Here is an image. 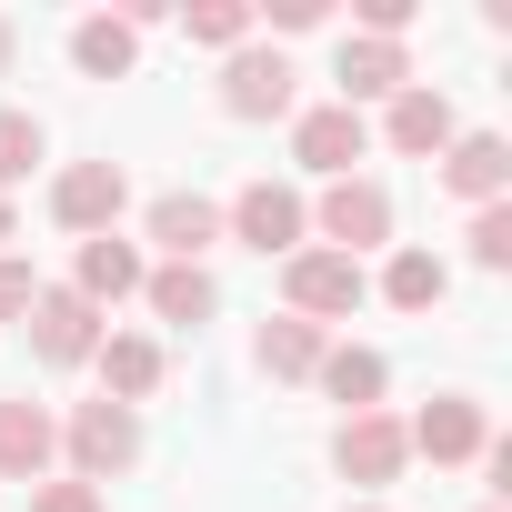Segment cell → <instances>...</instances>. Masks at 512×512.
<instances>
[{"instance_id":"7c38bea8","label":"cell","mask_w":512,"mask_h":512,"mask_svg":"<svg viewBox=\"0 0 512 512\" xmlns=\"http://www.w3.org/2000/svg\"><path fill=\"white\" fill-rule=\"evenodd\" d=\"M442 191H462L472 211L502 201V191H512V141H502V131H452V151H442Z\"/></svg>"},{"instance_id":"44dd1931","label":"cell","mask_w":512,"mask_h":512,"mask_svg":"<svg viewBox=\"0 0 512 512\" xmlns=\"http://www.w3.org/2000/svg\"><path fill=\"white\" fill-rule=\"evenodd\" d=\"M312 382H322V392H332L342 412H382V382H392V362H382V352H352V342H342V352H322V372H312Z\"/></svg>"},{"instance_id":"6da1fadb","label":"cell","mask_w":512,"mask_h":512,"mask_svg":"<svg viewBox=\"0 0 512 512\" xmlns=\"http://www.w3.org/2000/svg\"><path fill=\"white\" fill-rule=\"evenodd\" d=\"M231 241H251L262 262H292V251H312V201L292 181H241V201L221 211Z\"/></svg>"},{"instance_id":"f1b7e54d","label":"cell","mask_w":512,"mask_h":512,"mask_svg":"<svg viewBox=\"0 0 512 512\" xmlns=\"http://www.w3.org/2000/svg\"><path fill=\"white\" fill-rule=\"evenodd\" d=\"M332 0H272V31H322Z\"/></svg>"},{"instance_id":"2e32d148","label":"cell","mask_w":512,"mask_h":512,"mask_svg":"<svg viewBox=\"0 0 512 512\" xmlns=\"http://www.w3.org/2000/svg\"><path fill=\"white\" fill-rule=\"evenodd\" d=\"M141 302H151V312H161L171 332H201V322L221 312V282H211L201 262H161V272L141 282Z\"/></svg>"},{"instance_id":"5b68a950","label":"cell","mask_w":512,"mask_h":512,"mask_svg":"<svg viewBox=\"0 0 512 512\" xmlns=\"http://www.w3.org/2000/svg\"><path fill=\"white\" fill-rule=\"evenodd\" d=\"M312 231H322V251H342V262H362V251H382V241H392V191L352 171V181H332V191H322Z\"/></svg>"},{"instance_id":"ba28073f","label":"cell","mask_w":512,"mask_h":512,"mask_svg":"<svg viewBox=\"0 0 512 512\" xmlns=\"http://www.w3.org/2000/svg\"><path fill=\"white\" fill-rule=\"evenodd\" d=\"M292 81H302V71H292L282 51H251V41H241V51L221 61V111H231V121H292Z\"/></svg>"},{"instance_id":"cb8c5ba5","label":"cell","mask_w":512,"mask_h":512,"mask_svg":"<svg viewBox=\"0 0 512 512\" xmlns=\"http://www.w3.org/2000/svg\"><path fill=\"white\" fill-rule=\"evenodd\" d=\"M181 31H191L201 51H241V41H251V0H191Z\"/></svg>"},{"instance_id":"d6986e66","label":"cell","mask_w":512,"mask_h":512,"mask_svg":"<svg viewBox=\"0 0 512 512\" xmlns=\"http://www.w3.org/2000/svg\"><path fill=\"white\" fill-rule=\"evenodd\" d=\"M91 362H101L111 402H131V412L161 392V342H151V332H101V352H91Z\"/></svg>"},{"instance_id":"ffe728a7","label":"cell","mask_w":512,"mask_h":512,"mask_svg":"<svg viewBox=\"0 0 512 512\" xmlns=\"http://www.w3.org/2000/svg\"><path fill=\"white\" fill-rule=\"evenodd\" d=\"M71 61H81V81H121V71L141 61V31L111 21V11H91V21L71 31Z\"/></svg>"},{"instance_id":"83f0119b","label":"cell","mask_w":512,"mask_h":512,"mask_svg":"<svg viewBox=\"0 0 512 512\" xmlns=\"http://www.w3.org/2000/svg\"><path fill=\"white\" fill-rule=\"evenodd\" d=\"M31 512H101V492H91V482H41Z\"/></svg>"},{"instance_id":"1f68e13d","label":"cell","mask_w":512,"mask_h":512,"mask_svg":"<svg viewBox=\"0 0 512 512\" xmlns=\"http://www.w3.org/2000/svg\"><path fill=\"white\" fill-rule=\"evenodd\" d=\"M352 512H382V502H352Z\"/></svg>"},{"instance_id":"484cf974","label":"cell","mask_w":512,"mask_h":512,"mask_svg":"<svg viewBox=\"0 0 512 512\" xmlns=\"http://www.w3.org/2000/svg\"><path fill=\"white\" fill-rule=\"evenodd\" d=\"M31 302H41V272L21 262V251H0V322H21Z\"/></svg>"},{"instance_id":"7402d4cb","label":"cell","mask_w":512,"mask_h":512,"mask_svg":"<svg viewBox=\"0 0 512 512\" xmlns=\"http://www.w3.org/2000/svg\"><path fill=\"white\" fill-rule=\"evenodd\" d=\"M442 292H452L442 251H392V272H382V302H392V312H432Z\"/></svg>"},{"instance_id":"d6a6232c","label":"cell","mask_w":512,"mask_h":512,"mask_svg":"<svg viewBox=\"0 0 512 512\" xmlns=\"http://www.w3.org/2000/svg\"><path fill=\"white\" fill-rule=\"evenodd\" d=\"M492 512H502V502H492Z\"/></svg>"},{"instance_id":"4dcf8cb0","label":"cell","mask_w":512,"mask_h":512,"mask_svg":"<svg viewBox=\"0 0 512 512\" xmlns=\"http://www.w3.org/2000/svg\"><path fill=\"white\" fill-rule=\"evenodd\" d=\"M0 241H11V201H0Z\"/></svg>"},{"instance_id":"4fadbf2b","label":"cell","mask_w":512,"mask_h":512,"mask_svg":"<svg viewBox=\"0 0 512 512\" xmlns=\"http://www.w3.org/2000/svg\"><path fill=\"white\" fill-rule=\"evenodd\" d=\"M61 462V422L21 392V402H0V482H41Z\"/></svg>"},{"instance_id":"52a82bcc","label":"cell","mask_w":512,"mask_h":512,"mask_svg":"<svg viewBox=\"0 0 512 512\" xmlns=\"http://www.w3.org/2000/svg\"><path fill=\"white\" fill-rule=\"evenodd\" d=\"M402 462H412L402 412H342V432H332V472H342V482L382 492V482H402Z\"/></svg>"},{"instance_id":"603a6c76","label":"cell","mask_w":512,"mask_h":512,"mask_svg":"<svg viewBox=\"0 0 512 512\" xmlns=\"http://www.w3.org/2000/svg\"><path fill=\"white\" fill-rule=\"evenodd\" d=\"M41 151H51V141H41V121H31V111H0V201H11V191L41 171Z\"/></svg>"},{"instance_id":"ac0fdd59","label":"cell","mask_w":512,"mask_h":512,"mask_svg":"<svg viewBox=\"0 0 512 512\" xmlns=\"http://www.w3.org/2000/svg\"><path fill=\"white\" fill-rule=\"evenodd\" d=\"M322 352H332V332H322V322H302V312L262 322V342H251V362H262L272 382H312V372H322Z\"/></svg>"},{"instance_id":"d4e9b609","label":"cell","mask_w":512,"mask_h":512,"mask_svg":"<svg viewBox=\"0 0 512 512\" xmlns=\"http://www.w3.org/2000/svg\"><path fill=\"white\" fill-rule=\"evenodd\" d=\"M472 262L482 272H512V201H482L472 211Z\"/></svg>"},{"instance_id":"9c48e42d","label":"cell","mask_w":512,"mask_h":512,"mask_svg":"<svg viewBox=\"0 0 512 512\" xmlns=\"http://www.w3.org/2000/svg\"><path fill=\"white\" fill-rule=\"evenodd\" d=\"M121 201H131L121 161H71V171L51 181V221H61V231H81V241H101V231L121 221Z\"/></svg>"},{"instance_id":"8992f818","label":"cell","mask_w":512,"mask_h":512,"mask_svg":"<svg viewBox=\"0 0 512 512\" xmlns=\"http://www.w3.org/2000/svg\"><path fill=\"white\" fill-rule=\"evenodd\" d=\"M402 442H412L422 462H442V472H452V462H482V452H492V422H482V402H472V392H432V402L402 422Z\"/></svg>"},{"instance_id":"f546056e","label":"cell","mask_w":512,"mask_h":512,"mask_svg":"<svg viewBox=\"0 0 512 512\" xmlns=\"http://www.w3.org/2000/svg\"><path fill=\"white\" fill-rule=\"evenodd\" d=\"M11 41H21V31H11V21H0V71H11Z\"/></svg>"},{"instance_id":"277c9868","label":"cell","mask_w":512,"mask_h":512,"mask_svg":"<svg viewBox=\"0 0 512 512\" xmlns=\"http://www.w3.org/2000/svg\"><path fill=\"white\" fill-rule=\"evenodd\" d=\"M21 332H31V352H41L51 372H81V362L101 352V332H111V322H101L71 282H41V302L21 312Z\"/></svg>"},{"instance_id":"7a4b0ae2","label":"cell","mask_w":512,"mask_h":512,"mask_svg":"<svg viewBox=\"0 0 512 512\" xmlns=\"http://www.w3.org/2000/svg\"><path fill=\"white\" fill-rule=\"evenodd\" d=\"M61 452H71V482H91V492H101V482H121V472L141 462V412L101 392V402H81V412H71Z\"/></svg>"},{"instance_id":"4316f807","label":"cell","mask_w":512,"mask_h":512,"mask_svg":"<svg viewBox=\"0 0 512 512\" xmlns=\"http://www.w3.org/2000/svg\"><path fill=\"white\" fill-rule=\"evenodd\" d=\"M412 31V0H362V41H402Z\"/></svg>"},{"instance_id":"e0dca14e","label":"cell","mask_w":512,"mask_h":512,"mask_svg":"<svg viewBox=\"0 0 512 512\" xmlns=\"http://www.w3.org/2000/svg\"><path fill=\"white\" fill-rule=\"evenodd\" d=\"M151 241L171 251V262H201V251L221 241V201H201V191H161V201H151Z\"/></svg>"},{"instance_id":"3957f363","label":"cell","mask_w":512,"mask_h":512,"mask_svg":"<svg viewBox=\"0 0 512 512\" xmlns=\"http://www.w3.org/2000/svg\"><path fill=\"white\" fill-rule=\"evenodd\" d=\"M282 292H292V312H302V322H352V312L372 302V272L312 241V251H292V262H282Z\"/></svg>"},{"instance_id":"5bb4252c","label":"cell","mask_w":512,"mask_h":512,"mask_svg":"<svg viewBox=\"0 0 512 512\" xmlns=\"http://www.w3.org/2000/svg\"><path fill=\"white\" fill-rule=\"evenodd\" d=\"M382 141H392L402 161H442V151H452V101H442L432 81L392 91V121H382Z\"/></svg>"},{"instance_id":"30bf717a","label":"cell","mask_w":512,"mask_h":512,"mask_svg":"<svg viewBox=\"0 0 512 512\" xmlns=\"http://www.w3.org/2000/svg\"><path fill=\"white\" fill-rule=\"evenodd\" d=\"M362 111H342V101H322V111H292V161L302 171H322V181H352V161H362Z\"/></svg>"},{"instance_id":"9a60e30c","label":"cell","mask_w":512,"mask_h":512,"mask_svg":"<svg viewBox=\"0 0 512 512\" xmlns=\"http://www.w3.org/2000/svg\"><path fill=\"white\" fill-rule=\"evenodd\" d=\"M332 81H342V111H362V101H392V91H412V61H402V41H342Z\"/></svg>"},{"instance_id":"8fae6325","label":"cell","mask_w":512,"mask_h":512,"mask_svg":"<svg viewBox=\"0 0 512 512\" xmlns=\"http://www.w3.org/2000/svg\"><path fill=\"white\" fill-rule=\"evenodd\" d=\"M151 282V262H141V241H121V231H101V241H81V262H71V292L91 302V312H111V302H131Z\"/></svg>"}]
</instances>
